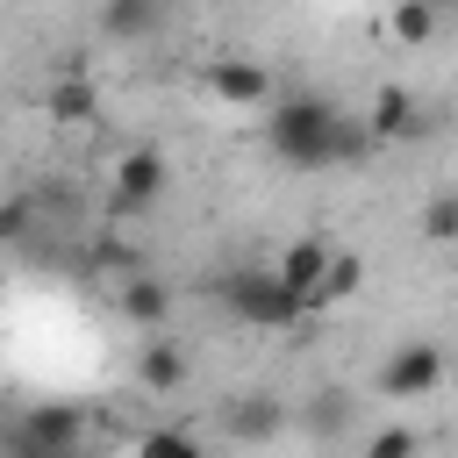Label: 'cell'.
I'll list each match as a JSON object with an SVG mask.
<instances>
[{
  "label": "cell",
  "instance_id": "cell-12",
  "mask_svg": "<svg viewBox=\"0 0 458 458\" xmlns=\"http://www.w3.org/2000/svg\"><path fill=\"white\" fill-rule=\"evenodd\" d=\"M279 272H286V286H301V293H308V308H315V293H322V272H329V243H315V236L286 243Z\"/></svg>",
  "mask_w": 458,
  "mask_h": 458
},
{
  "label": "cell",
  "instance_id": "cell-4",
  "mask_svg": "<svg viewBox=\"0 0 458 458\" xmlns=\"http://www.w3.org/2000/svg\"><path fill=\"white\" fill-rule=\"evenodd\" d=\"M165 186H172V165H165L150 143H136V150H122V157H114L107 208H114V215H143V208H157V200H165Z\"/></svg>",
  "mask_w": 458,
  "mask_h": 458
},
{
  "label": "cell",
  "instance_id": "cell-16",
  "mask_svg": "<svg viewBox=\"0 0 458 458\" xmlns=\"http://www.w3.org/2000/svg\"><path fill=\"white\" fill-rule=\"evenodd\" d=\"M422 236H429V243H458V193L422 200Z\"/></svg>",
  "mask_w": 458,
  "mask_h": 458
},
{
  "label": "cell",
  "instance_id": "cell-17",
  "mask_svg": "<svg viewBox=\"0 0 458 458\" xmlns=\"http://www.w3.org/2000/svg\"><path fill=\"white\" fill-rule=\"evenodd\" d=\"M136 451H150V458H193V451H200V437H193V429H143V437H136Z\"/></svg>",
  "mask_w": 458,
  "mask_h": 458
},
{
  "label": "cell",
  "instance_id": "cell-15",
  "mask_svg": "<svg viewBox=\"0 0 458 458\" xmlns=\"http://www.w3.org/2000/svg\"><path fill=\"white\" fill-rule=\"evenodd\" d=\"M386 29H394V43H429V36H437V7H429V0H394Z\"/></svg>",
  "mask_w": 458,
  "mask_h": 458
},
{
  "label": "cell",
  "instance_id": "cell-10",
  "mask_svg": "<svg viewBox=\"0 0 458 458\" xmlns=\"http://www.w3.org/2000/svg\"><path fill=\"white\" fill-rule=\"evenodd\" d=\"M136 386L157 394V401H172V394L186 386V351H179L165 329H150V344L136 351Z\"/></svg>",
  "mask_w": 458,
  "mask_h": 458
},
{
  "label": "cell",
  "instance_id": "cell-13",
  "mask_svg": "<svg viewBox=\"0 0 458 458\" xmlns=\"http://www.w3.org/2000/svg\"><path fill=\"white\" fill-rule=\"evenodd\" d=\"M50 114L79 129V122H93V114H100V93H93L79 72H64V79H50Z\"/></svg>",
  "mask_w": 458,
  "mask_h": 458
},
{
  "label": "cell",
  "instance_id": "cell-5",
  "mask_svg": "<svg viewBox=\"0 0 458 458\" xmlns=\"http://www.w3.org/2000/svg\"><path fill=\"white\" fill-rule=\"evenodd\" d=\"M451 379V358L437 351V344H401L386 365H379V394L386 401H422V394H437Z\"/></svg>",
  "mask_w": 458,
  "mask_h": 458
},
{
  "label": "cell",
  "instance_id": "cell-20",
  "mask_svg": "<svg viewBox=\"0 0 458 458\" xmlns=\"http://www.w3.org/2000/svg\"><path fill=\"white\" fill-rule=\"evenodd\" d=\"M29 222H36V208H29V193H14V200L0 208V236H7V243H21V236H29Z\"/></svg>",
  "mask_w": 458,
  "mask_h": 458
},
{
  "label": "cell",
  "instance_id": "cell-11",
  "mask_svg": "<svg viewBox=\"0 0 458 458\" xmlns=\"http://www.w3.org/2000/svg\"><path fill=\"white\" fill-rule=\"evenodd\" d=\"M157 21H165V0H100V36H114V43L157 36Z\"/></svg>",
  "mask_w": 458,
  "mask_h": 458
},
{
  "label": "cell",
  "instance_id": "cell-14",
  "mask_svg": "<svg viewBox=\"0 0 458 458\" xmlns=\"http://www.w3.org/2000/svg\"><path fill=\"white\" fill-rule=\"evenodd\" d=\"M358 279H365V258H358V250H329V272H322V293H315V308H336V301H351V293H358Z\"/></svg>",
  "mask_w": 458,
  "mask_h": 458
},
{
  "label": "cell",
  "instance_id": "cell-8",
  "mask_svg": "<svg viewBox=\"0 0 458 458\" xmlns=\"http://www.w3.org/2000/svg\"><path fill=\"white\" fill-rule=\"evenodd\" d=\"M279 429H286V401H272V394H236L222 408V437L229 444H272Z\"/></svg>",
  "mask_w": 458,
  "mask_h": 458
},
{
  "label": "cell",
  "instance_id": "cell-7",
  "mask_svg": "<svg viewBox=\"0 0 458 458\" xmlns=\"http://www.w3.org/2000/svg\"><path fill=\"white\" fill-rule=\"evenodd\" d=\"M114 308L150 336V329H172V286L165 279H150V272H122L114 279Z\"/></svg>",
  "mask_w": 458,
  "mask_h": 458
},
{
  "label": "cell",
  "instance_id": "cell-3",
  "mask_svg": "<svg viewBox=\"0 0 458 458\" xmlns=\"http://www.w3.org/2000/svg\"><path fill=\"white\" fill-rule=\"evenodd\" d=\"M86 444V408L79 401H36L7 429V458H72Z\"/></svg>",
  "mask_w": 458,
  "mask_h": 458
},
{
  "label": "cell",
  "instance_id": "cell-19",
  "mask_svg": "<svg viewBox=\"0 0 458 458\" xmlns=\"http://www.w3.org/2000/svg\"><path fill=\"white\" fill-rule=\"evenodd\" d=\"M322 408H308V422H315V437H336V422H351V394H315Z\"/></svg>",
  "mask_w": 458,
  "mask_h": 458
},
{
  "label": "cell",
  "instance_id": "cell-9",
  "mask_svg": "<svg viewBox=\"0 0 458 458\" xmlns=\"http://www.w3.org/2000/svg\"><path fill=\"white\" fill-rule=\"evenodd\" d=\"M365 129H372V143H408V136H422V100L408 86H379L365 107Z\"/></svg>",
  "mask_w": 458,
  "mask_h": 458
},
{
  "label": "cell",
  "instance_id": "cell-18",
  "mask_svg": "<svg viewBox=\"0 0 458 458\" xmlns=\"http://www.w3.org/2000/svg\"><path fill=\"white\" fill-rule=\"evenodd\" d=\"M415 444H422V437H415L408 422H394V429H372V437H365V451H372V458H408Z\"/></svg>",
  "mask_w": 458,
  "mask_h": 458
},
{
  "label": "cell",
  "instance_id": "cell-21",
  "mask_svg": "<svg viewBox=\"0 0 458 458\" xmlns=\"http://www.w3.org/2000/svg\"><path fill=\"white\" fill-rule=\"evenodd\" d=\"M451 386H458V358H451Z\"/></svg>",
  "mask_w": 458,
  "mask_h": 458
},
{
  "label": "cell",
  "instance_id": "cell-1",
  "mask_svg": "<svg viewBox=\"0 0 458 458\" xmlns=\"http://www.w3.org/2000/svg\"><path fill=\"white\" fill-rule=\"evenodd\" d=\"M265 143L286 172H329V165H358L372 150L365 114H344L322 93H279L265 114Z\"/></svg>",
  "mask_w": 458,
  "mask_h": 458
},
{
  "label": "cell",
  "instance_id": "cell-2",
  "mask_svg": "<svg viewBox=\"0 0 458 458\" xmlns=\"http://www.w3.org/2000/svg\"><path fill=\"white\" fill-rule=\"evenodd\" d=\"M215 301H222L236 322H250V329H293V322H301V308H308V293H301V286H286V272H279V265H272V272H250V265L222 272V279H215Z\"/></svg>",
  "mask_w": 458,
  "mask_h": 458
},
{
  "label": "cell",
  "instance_id": "cell-6",
  "mask_svg": "<svg viewBox=\"0 0 458 458\" xmlns=\"http://www.w3.org/2000/svg\"><path fill=\"white\" fill-rule=\"evenodd\" d=\"M208 93L229 100V107H265L272 100V72L258 57H215L208 64Z\"/></svg>",
  "mask_w": 458,
  "mask_h": 458
}]
</instances>
